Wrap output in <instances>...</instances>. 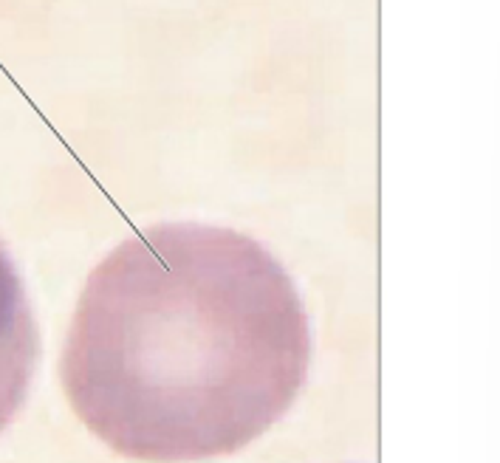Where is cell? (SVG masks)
Listing matches in <instances>:
<instances>
[{"instance_id": "cell-1", "label": "cell", "mask_w": 500, "mask_h": 463, "mask_svg": "<svg viewBox=\"0 0 500 463\" xmlns=\"http://www.w3.org/2000/svg\"><path fill=\"white\" fill-rule=\"evenodd\" d=\"M311 322L280 260L254 237L156 224L88 274L60 356L74 415L142 463L241 452L297 401Z\"/></svg>"}, {"instance_id": "cell-2", "label": "cell", "mask_w": 500, "mask_h": 463, "mask_svg": "<svg viewBox=\"0 0 500 463\" xmlns=\"http://www.w3.org/2000/svg\"><path fill=\"white\" fill-rule=\"evenodd\" d=\"M40 359V331L23 277L0 243V432L17 418Z\"/></svg>"}]
</instances>
